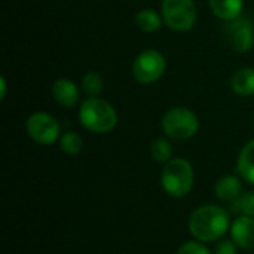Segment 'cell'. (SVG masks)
<instances>
[{"instance_id":"cell-1","label":"cell","mask_w":254,"mask_h":254,"mask_svg":"<svg viewBox=\"0 0 254 254\" xmlns=\"http://www.w3.org/2000/svg\"><path fill=\"white\" fill-rule=\"evenodd\" d=\"M229 228V213L216 204L201 205L189 217V231L201 243H214L223 238Z\"/></svg>"},{"instance_id":"cell-2","label":"cell","mask_w":254,"mask_h":254,"mask_svg":"<svg viewBox=\"0 0 254 254\" xmlns=\"http://www.w3.org/2000/svg\"><path fill=\"white\" fill-rule=\"evenodd\" d=\"M80 124L91 132L106 134L118 125V113L115 107L98 97H89L79 109Z\"/></svg>"},{"instance_id":"cell-3","label":"cell","mask_w":254,"mask_h":254,"mask_svg":"<svg viewBox=\"0 0 254 254\" xmlns=\"http://www.w3.org/2000/svg\"><path fill=\"white\" fill-rule=\"evenodd\" d=\"M193 167L185 158L168 161L161 173V186L173 198H185L193 188Z\"/></svg>"},{"instance_id":"cell-4","label":"cell","mask_w":254,"mask_h":254,"mask_svg":"<svg viewBox=\"0 0 254 254\" xmlns=\"http://www.w3.org/2000/svg\"><path fill=\"white\" fill-rule=\"evenodd\" d=\"M161 127L164 134L173 140H189L196 134L199 121L192 110L186 107H173L164 115Z\"/></svg>"},{"instance_id":"cell-5","label":"cell","mask_w":254,"mask_h":254,"mask_svg":"<svg viewBox=\"0 0 254 254\" xmlns=\"http://www.w3.org/2000/svg\"><path fill=\"white\" fill-rule=\"evenodd\" d=\"M162 16L170 28L189 31L196 22V6L193 0H162Z\"/></svg>"},{"instance_id":"cell-6","label":"cell","mask_w":254,"mask_h":254,"mask_svg":"<svg viewBox=\"0 0 254 254\" xmlns=\"http://www.w3.org/2000/svg\"><path fill=\"white\" fill-rule=\"evenodd\" d=\"M167 61L159 51L147 49L138 54L132 64V74L137 82L143 85L155 83L165 73Z\"/></svg>"},{"instance_id":"cell-7","label":"cell","mask_w":254,"mask_h":254,"mask_svg":"<svg viewBox=\"0 0 254 254\" xmlns=\"http://www.w3.org/2000/svg\"><path fill=\"white\" fill-rule=\"evenodd\" d=\"M27 132L33 141L42 146L54 144L60 137V124L58 121L45 112H36L28 116L25 124Z\"/></svg>"},{"instance_id":"cell-8","label":"cell","mask_w":254,"mask_h":254,"mask_svg":"<svg viewBox=\"0 0 254 254\" xmlns=\"http://www.w3.org/2000/svg\"><path fill=\"white\" fill-rule=\"evenodd\" d=\"M225 37L229 46L237 52H247L254 45L253 22L246 16H238L235 19L226 21L225 24Z\"/></svg>"},{"instance_id":"cell-9","label":"cell","mask_w":254,"mask_h":254,"mask_svg":"<svg viewBox=\"0 0 254 254\" xmlns=\"http://www.w3.org/2000/svg\"><path fill=\"white\" fill-rule=\"evenodd\" d=\"M232 241L243 250L254 249V217L238 216L231 225Z\"/></svg>"},{"instance_id":"cell-10","label":"cell","mask_w":254,"mask_h":254,"mask_svg":"<svg viewBox=\"0 0 254 254\" xmlns=\"http://www.w3.org/2000/svg\"><path fill=\"white\" fill-rule=\"evenodd\" d=\"M52 95L63 107H74L79 101V88L70 79H57L52 85Z\"/></svg>"},{"instance_id":"cell-11","label":"cell","mask_w":254,"mask_h":254,"mask_svg":"<svg viewBox=\"0 0 254 254\" xmlns=\"http://www.w3.org/2000/svg\"><path fill=\"white\" fill-rule=\"evenodd\" d=\"M214 192L220 201L231 204L243 193V183L237 176H223L217 180Z\"/></svg>"},{"instance_id":"cell-12","label":"cell","mask_w":254,"mask_h":254,"mask_svg":"<svg viewBox=\"0 0 254 254\" xmlns=\"http://www.w3.org/2000/svg\"><path fill=\"white\" fill-rule=\"evenodd\" d=\"M208 3L213 13L225 21L238 18L244 6L243 0H208Z\"/></svg>"},{"instance_id":"cell-13","label":"cell","mask_w":254,"mask_h":254,"mask_svg":"<svg viewBox=\"0 0 254 254\" xmlns=\"http://www.w3.org/2000/svg\"><path fill=\"white\" fill-rule=\"evenodd\" d=\"M237 171L247 183L254 186V140L249 141L241 149L237 162Z\"/></svg>"},{"instance_id":"cell-14","label":"cell","mask_w":254,"mask_h":254,"mask_svg":"<svg viewBox=\"0 0 254 254\" xmlns=\"http://www.w3.org/2000/svg\"><path fill=\"white\" fill-rule=\"evenodd\" d=\"M231 86L235 94L241 97H250L254 95V68L253 67H244L238 70L231 82Z\"/></svg>"},{"instance_id":"cell-15","label":"cell","mask_w":254,"mask_h":254,"mask_svg":"<svg viewBox=\"0 0 254 254\" xmlns=\"http://www.w3.org/2000/svg\"><path fill=\"white\" fill-rule=\"evenodd\" d=\"M135 24L144 33H155L161 28L162 19L153 9H141L135 15Z\"/></svg>"},{"instance_id":"cell-16","label":"cell","mask_w":254,"mask_h":254,"mask_svg":"<svg viewBox=\"0 0 254 254\" xmlns=\"http://www.w3.org/2000/svg\"><path fill=\"white\" fill-rule=\"evenodd\" d=\"M231 211L237 216L254 217V192H243L231 202Z\"/></svg>"},{"instance_id":"cell-17","label":"cell","mask_w":254,"mask_h":254,"mask_svg":"<svg viewBox=\"0 0 254 254\" xmlns=\"http://www.w3.org/2000/svg\"><path fill=\"white\" fill-rule=\"evenodd\" d=\"M60 146H61V150L67 155H77L82 152L83 149V138L74 132V131H68L65 134L61 135L60 138Z\"/></svg>"},{"instance_id":"cell-18","label":"cell","mask_w":254,"mask_h":254,"mask_svg":"<svg viewBox=\"0 0 254 254\" xmlns=\"http://www.w3.org/2000/svg\"><path fill=\"white\" fill-rule=\"evenodd\" d=\"M150 155L156 162L167 164L168 161H171V155H173L171 143L167 138H156L150 144Z\"/></svg>"},{"instance_id":"cell-19","label":"cell","mask_w":254,"mask_h":254,"mask_svg":"<svg viewBox=\"0 0 254 254\" xmlns=\"http://www.w3.org/2000/svg\"><path fill=\"white\" fill-rule=\"evenodd\" d=\"M82 88L88 97H98L104 88L103 77L97 71H88L82 77Z\"/></svg>"},{"instance_id":"cell-20","label":"cell","mask_w":254,"mask_h":254,"mask_svg":"<svg viewBox=\"0 0 254 254\" xmlns=\"http://www.w3.org/2000/svg\"><path fill=\"white\" fill-rule=\"evenodd\" d=\"M177 254H211V252L201 241H188L177 250Z\"/></svg>"},{"instance_id":"cell-21","label":"cell","mask_w":254,"mask_h":254,"mask_svg":"<svg viewBox=\"0 0 254 254\" xmlns=\"http://www.w3.org/2000/svg\"><path fill=\"white\" fill-rule=\"evenodd\" d=\"M238 249L240 247L232 240H225V241H220L217 244L214 254H237Z\"/></svg>"},{"instance_id":"cell-22","label":"cell","mask_w":254,"mask_h":254,"mask_svg":"<svg viewBox=\"0 0 254 254\" xmlns=\"http://www.w3.org/2000/svg\"><path fill=\"white\" fill-rule=\"evenodd\" d=\"M0 86H1V95H0V98L4 100V97H6V80H4V77L0 79Z\"/></svg>"}]
</instances>
